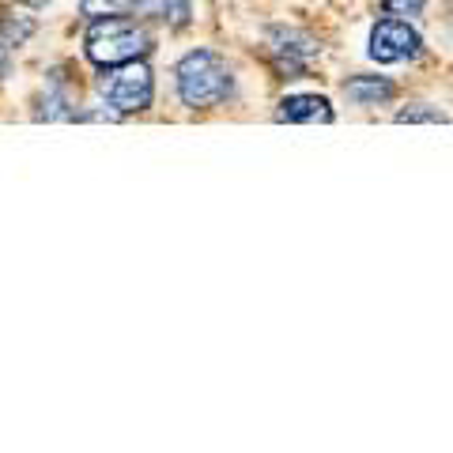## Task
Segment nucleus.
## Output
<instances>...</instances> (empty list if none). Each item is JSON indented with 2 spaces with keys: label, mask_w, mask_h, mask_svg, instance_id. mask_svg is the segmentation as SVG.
I'll return each mask as SVG.
<instances>
[{
  "label": "nucleus",
  "mask_w": 453,
  "mask_h": 453,
  "mask_svg": "<svg viewBox=\"0 0 453 453\" xmlns=\"http://www.w3.org/2000/svg\"><path fill=\"white\" fill-rule=\"evenodd\" d=\"M178 76V95L189 110H211V106H223L234 91V76L226 61H219L211 50H193L178 61L174 68Z\"/></svg>",
  "instance_id": "f257e3e1"
},
{
  "label": "nucleus",
  "mask_w": 453,
  "mask_h": 453,
  "mask_svg": "<svg viewBox=\"0 0 453 453\" xmlns=\"http://www.w3.org/2000/svg\"><path fill=\"white\" fill-rule=\"evenodd\" d=\"M151 50H155V38L148 35V27H144V23L121 19V16L91 19V31H88V57H91L98 68L144 61Z\"/></svg>",
  "instance_id": "f03ea898"
},
{
  "label": "nucleus",
  "mask_w": 453,
  "mask_h": 453,
  "mask_svg": "<svg viewBox=\"0 0 453 453\" xmlns=\"http://www.w3.org/2000/svg\"><path fill=\"white\" fill-rule=\"evenodd\" d=\"M98 91H103L106 106H113V113H140L151 106L155 98V76L144 61H129V65H113L98 80Z\"/></svg>",
  "instance_id": "7ed1b4c3"
},
{
  "label": "nucleus",
  "mask_w": 453,
  "mask_h": 453,
  "mask_svg": "<svg viewBox=\"0 0 453 453\" xmlns=\"http://www.w3.org/2000/svg\"><path fill=\"white\" fill-rule=\"evenodd\" d=\"M423 50V38L416 35V27H408L404 19H381L371 31V57L378 65H396L408 61Z\"/></svg>",
  "instance_id": "20e7f679"
},
{
  "label": "nucleus",
  "mask_w": 453,
  "mask_h": 453,
  "mask_svg": "<svg viewBox=\"0 0 453 453\" xmlns=\"http://www.w3.org/2000/svg\"><path fill=\"white\" fill-rule=\"evenodd\" d=\"M268 42H273V53H276V61L283 73H291L295 76H303L306 73V61L318 53V42L303 35V31H291V27H276L273 35H268Z\"/></svg>",
  "instance_id": "39448f33"
},
{
  "label": "nucleus",
  "mask_w": 453,
  "mask_h": 453,
  "mask_svg": "<svg viewBox=\"0 0 453 453\" xmlns=\"http://www.w3.org/2000/svg\"><path fill=\"white\" fill-rule=\"evenodd\" d=\"M280 121H299V125H329L333 121V106H329V98H321V95H291V98H283L280 103V113H276Z\"/></svg>",
  "instance_id": "423d86ee"
},
{
  "label": "nucleus",
  "mask_w": 453,
  "mask_h": 453,
  "mask_svg": "<svg viewBox=\"0 0 453 453\" xmlns=\"http://www.w3.org/2000/svg\"><path fill=\"white\" fill-rule=\"evenodd\" d=\"M136 19L148 23H166V27H186L189 23V0H136L133 4Z\"/></svg>",
  "instance_id": "0eeeda50"
},
{
  "label": "nucleus",
  "mask_w": 453,
  "mask_h": 453,
  "mask_svg": "<svg viewBox=\"0 0 453 453\" xmlns=\"http://www.w3.org/2000/svg\"><path fill=\"white\" fill-rule=\"evenodd\" d=\"M344 95L356 106H378V103H389L396 88L386 76H351V80H344Z\"/></svg>",
  "instance_id": "6e6552de"
},
{
  "label": "nucleus",
  "mask_w": 453,
  "mask_h": 453,
  "mask_svg": "<svg viewBox=\"0 0 453 453\" xmlns=\"http://www.w3.org/2000/svg\"><path fill=\"white\" fill-rule=\"evenodd\" d=\"M136 0H80V12L88 19H106V16H125L133 12Z\"/></svg>",
  "instance_id": "1a4fd4ad"
},
{
  "label": "nucleus",
  "mask_w": 453,
  "mask_h": 453,
  "mask_svg": "<svg viewBox=\"0 0 453 453\" xmlns=\"http://www.w3.org/2000/svg\"><path fill=\"white\" fill-rule=\"evenodd\" d=\"M0 35H4V42H8V46H23V42L35 35V23H31V19L16 23L12 16H0Z\"/></svg>",
  "instance_id": "9d476101"
},
{
  "label": "nucleus",
  "mask_w": 453,
  "mask_h": 453,
  "mask_svg": "<svg viewBox=\"0 0 453 453\" xmlns=\"http://www.w3.org/2000/svg\"><path fill=\"white\" fill-rule=\"evenodd\" d=\"M381 8L393 12V16H419L423 0H381Z\"/></svg>",
  "instance_id": "9b49d317"
},
{
  "label": "nucleus",
  "mask_w": 453,
  "mask_h": 453,
  "mask_svg": "<svg viewBox=\"0 0 453 453\" xmlns=\"http://www.w3.org/2000/svg\"><path fill=\"white\" fill-rule=\"evenodd\" d=\"M396 121H446V113L442 110H401L396 113Z\"/></svg>",
  "instance_id": "f8f14e48"
},
{
  "label": "nucleus",
  "mask_w": 453,
  "mask_h": 453,
  "mask_svg": "<svg viewBox=\"0 0 453 453\" xmlns=\"http://www.w3.org/2000/svg\"><path fill=\"white\" fill-rule=\"evenodd\" d=\"M23 4H31V8H46L50 0H23Z\"/></svg>",
  "instance_id": "ddd939ff"
},
{
  "label": "nucleus",
  "mask_w": 453,
  "mask_h": 453,
  "mask_svg": "<svg viewBox=\"0 0 453 453\" xmlns=\"http://www.w3.org/2000/svg\"><path fill=\"white\" fill-rule=\"evenodd\" d=\"M4 65H8V57H4V46H0V76H4Z\"/></svg>",
  "instance_id": "4468645a"
}]
</instances>
